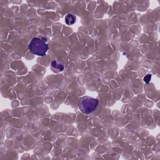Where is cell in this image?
<instances>
[{
  "instance_id": "1",
  "label": "cell",
  "mask_w": 160,
  "mask_h": 160,
  "mask_svg": "<svg viewBox=\"0 0 160 160\" xmlns=\"http://www.w3.org/2000/svg\"><path fill=\"white\" fill-rule=\"evenodd\" d=\"M44 39V38L36 37L32 38L28 45L29 51L34 55L45 56L48 50V45Z\"/></svg>"
},
{
  "instance_id": "2",
  "label": "cell",
  "mask_w": 160,
  "mask_h": 160,
  "mask_svg": "<svg viewBox=\"0 0 160 160\" xmlns=\"http://www.w3.org/2000/svg\"><path fill=\"white\" fill-rule=\"evenodd\" d=\"M99 101L97 99L84 96L79 99L78 108L83 114H89L96 110Z\"/></svg>"
},
{
  "instance_id": "3",
  "label": "cell",
  "mask_w": 160,
  "mask_h": 160,
  "mask_svg": "<svg viewBox=\"0 0 160 160\" xmlns=\"http://www.w3.org/2000/svg\"><path fill=\"white\" fill-rule=\"evenodd\" d=\"M51 69L55 72H59L64 70V65L59 61L57 60H53L51 63Z\"/></svg>"
},
{
  "instance_id": "4",
  "label": "cell",
  "mask_w": 160,
  "mask_h": 160,
  "mask_svg": "<svg viewBox=\"0 0 160 160\" xmlns=\"http://www.w3.org/2000/svg\"><path fill=\"white\" fill-rule=\"evenodd\" d=\"M76 16L72 14L69 13L65 16V22L67 25L71 26L74 24L76 22Z\"/></svg>"
},
{
  "instance_id": "5",
  "label": "cell",
  "mask_w": 160,
  "mask_h": 160,
  "mask_svg": "<svg viewBox=\"0 0 160 160\" xmlns=\"http://www.w3.org/2000/svg\"><path fill=\"white\" fill-rule=\"evenodd\" d=\"M151 79V74H147V75L144 78L143 80H144V81L146 83L148 84V83L149 82Z\"/></svg>"
}]
</instances>
